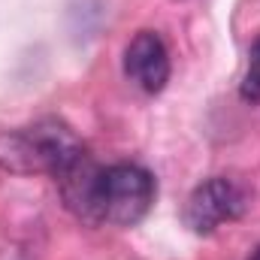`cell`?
I'll return each instance as SVG.
<instances>
[{
  "mask_svg": "<svg viewBox=\"0 0 260 260\" xmlns=\"http://www.w3.org/2000/svg\"><path fill=\"white\" fill-rule=\"evenodd\" d=\"M239 97L251 106L260 103V37L248 49V67H245V76H242V85H239Z\"/></svg>",
  "mask_w": 260,
  "mask_h": 260,
  "instance_id": "5b68a950",
  "label": "cell"
},
{
  "mask_svg": "<svg viewBox=\"0 0 260 260\" xmlns=\"http://www.w3.org/2000/svg\"><path fill=\"white\" fill-rule=\"evenodd\" d=\"M248 260H260V248H257V251H254V254H251Z\"/></svg>",
  "mask_w": 260,
  "mask_h": 260,
  "instance_id": "8992f818",
  "label": "cell"
},
{
  "mask_svg": "<svg viewBox=\"0 0 260 260\" xmlns=\"http://www.w3.org/2000/svg\"><path fill=\"white\" fill-rule=\"evenodd\" d=\"M3 142L6 148L0 151V157L12 170H40V173H49L52 179H58L73 160L85 154V145L70 133V127H64L55 118L9 133Z\"/></svg>",
  "mask_w": 260,
  "mask_h": 260,
  "instance_id": "7a4b0ae2",
  "label": "cell"
},
{
  "mask_svg": "<svg viewBox=\"0 0 260 260\" xmlns=\"http://www.w3.org/2000/svg\"><path fill=\"white\" fill-rule=\"evenodd\" d=\"M245 209H248L245 188L227 176H215L191 191L188 203H185V224L194 233L206 236V233H215L221 224L242 218Z\"/></svg>",
  "mask_w": 260,
  "mask_h": 260,
  "instance_id": "3957f363",
  "label": "cell"
},
{
  "mask_svg": "<svg viewBox=\"0 0 260 260\" xmlns=\"http://www.w3.org/2000/svg\"><path fill=\"white\" fill-rule=\"evenodd\" d=\"M124 76L145 91L160 94L170 82V52L154 30H139L124 49Z\"/></svg>",
  "mask_w": 260,
  "mask_h": 260,
  "instance_id": "277c9868",
  "label": "cell"
},
{
  "mask_svg": "<svg viewBox=\"0 0 260 260\" xmlns=\"http://www.w3.org/2000/svg\"><path fill=\"white\" fill-rule=\"evenodd\" d=\"M67 209L85 224H139L154 203V176L139 164L97 167L85 151L55 179Z\"/></svg>",
  "mask_w": 260,
  "mask_h": 260,
  "instance_id": "6da1fadb",
  "label": "cell"
}]
</instances>
